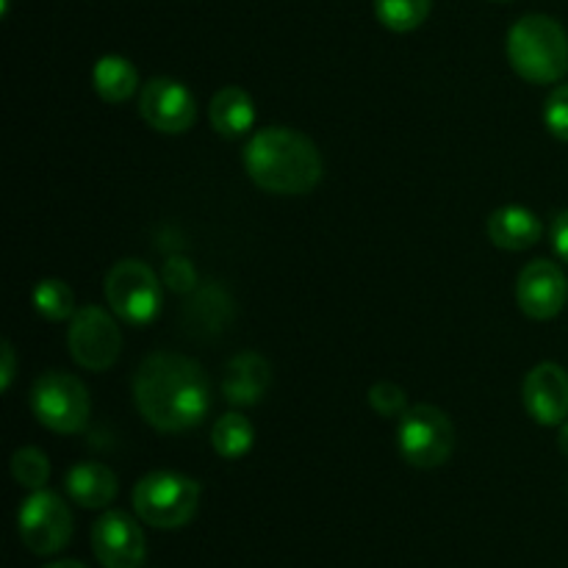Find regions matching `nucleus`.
I'll use <instances>...</instances> for the list:
<instances>
[{
    "mask_svg": "<svg viewBox=\"0 0 568 568\" xmlns=\"http://www.w3.org/2000/svg\"><path fill=\"white\" fill-rule=\"evenodd\" d=\"M133 399L148 425L181 433L200 425L211 408V383L197 361L178 353H153L139 364Z\"/></svg>",
    "mask_w": 568,
    "mask_h": 568,
    "instance_id": "f257e3e1",
    "label": "nucleus"
},
{
    "mask_svg": "<svg viewBox=\"0 0 568 568\" xmlns=\"http://www.w3.org/2000/svg\"><path fill=\"white\" fill-rule=\"evenodd\" d=\"M242 159L255 186L270 194H286V197L308 194L325 172L316 144L294 128L283 125L253 133Z\"/></svg>",
    "mask_w": 568,
    "mask_h": 568,
    "instance_id": "f03ea898",
    "label": "nucleus"
},
{
    "mask_svg": "<svg viewBox=\"0 0 568 568\" xmlns=\"http://www.w3.org/2000/svg\"><path fill=\"white\" fill-rule=\"evenodd\" d=\"M508 61L525 81L555 83L568 72V33L547 14H527L508 31Z\"/></svg>",
    "mask_w": 568,
    "mask_h": 568,
    "instance_id": "7ed1b4c3",
    "label": "nucleus"
},
{
    "mask_svg": "<svg viewBox=\"0 0 568 568\" xmlns=\"http://www.w3.org/2000/svg\"><path fill=\"white\" fill-rule=\"evenodd\" d=\"M200 486L181 471H150L133 488V510L155 530H178L197 514Z\"/></svg>",
    "mask_w": 568,
    "mask_h": 568,
    "instance_id": "20e7f679",
    "label": "nucleus"
},
{
    "mask_svg": "<svg viewBox=\"0 0 568 568\" xmlns=\"http://www.w3.org/2000/svg\"><path fill=\"white\" fill-rule=\"evenodd\" d=\"M31 410L39 425H44L48 430L72 436V433H81L89 425L92 403H89L87 386L75 375L53 369L44 372L33 383Z\"/></svg>",
    "mask_w": 568,
    "mask_h": 568,
    "instance_id": "39448f33",
    "label": "nucleus"
},
{
    "mask_svg": "<svg viewBox=\"0 0 568 568\" xmlns=\"http://www.w3.org/2000/svg\"><path fill=\"white\" fill-rule=\"evenodd\" d=\"M399 455L416 469H436L449 460L455 449V427L436 405H414L399 416Z\"/></svg>",
    "mask_w": 568,
    "mask_h": 568,
    "instance_id": "423d86ee",
    "label": "nucleus"
},
{
    "mask_svg": "<svg viewBox=\"0 0 568 568\" xmlns=\"http://www.w3.org/2000/svg\"><path fill=\"white\" fill-rule=\"evenodd\" d=\"M105 303L128 325H150L161 311V281L144 261L125 258L105 275Z\"/></svg>",
    "mask_w": 568,
    "mask_h": 568,
    "instance_id": "0eeeda50",
    "label": "nucleus"
},
{
    "mask_svg": "<svg viewBox=\"0 0 568 568\" xmlns=\"http://www.w3.org/2000/svg\"><path fill=\"white\" fill-rule=\"evenodd\" d=\"M17 530L33 555H55L70 544L72 514L59 494L39 488L20 505Z\"/></svg>",
    "mask_w": 568,
    "mask_h": 568,
    "instance_id": "6e6552de",
    "label": "nucleus"
},
{
    "mask_svg": "<svg viewBox=\"0 0 568 568\" xmlns=\"http://www.w3.org/2000/svg\"><path fill=\"white\" fill-rule=\"evenodd\" d=\"M67 347L78 366L89 372H105L120 358L122 333L109 311H103L100 305H87L72 314Z\"/></svg>",
    "mask_w": 568,
    "mask_h": 568,
    "instance_id": "1a4fd4ad",
    "label": "nucleus"
},
{
    "mask_svg": "<svg viewBox=\"0 0 568 568\" xmlns=\"http://www.w3.org/2000/svg\"><path fill=\"white\" fill-rule=\"evenodd\" d=\"M92 549L103 568H142L148 541L133 516L125 510H109L94 521Z\"/></svg>",
    "mask_w": 568,
    "mask_h": 568,
    "instance_id": "9d476101",
    "label": "nucleus"
},
{
    "mask_svg": "<svg viewBox=\"0 0 568 568\" xmlns=\"http://www.w3.org/2000/svg\"><path fill=\"white\" fill-rule=\"evenodd\" d=\"M144 122L161 133H186L197 120L194 94L175 78H153L139 94Z\"/></svg>",
    "mask_w": 568,
    "mask_h": 568,
    "instance_id": "9b49d317",
    "label": "nucleus"
},
{
    "mask_svg": "<svg viewBox=\"0 0 568 568\" xmlns=\"http://www.w3.org/2000/svg\"><path fill=\"white\" fill-rule=\"evenodd\" d=\"M516 300H519V308L530 320H555L568 303L566 272L555 261H532L521 270L519 281H516Z\"/></svg>",
    "mask_w": 568,
    "mask_h": 568,
    "instance_id": "f8f14e48",
    "label": "nucleus"
},
{
    "mask_svg": "<svg viewBox=\"0 0 568 568\" xmlns=\"http://www.w3.org/2000/svg\"><path fill=\"white\" fill-rule=\"evenodd\" d=\"M525 408L538 425L555 427L568 419V372L560 364H538L527 372L525 388Z\"/></svg>",
    "mask_w": 568,
    "mask_h": 568,
    "instance_id": "ddd939ff",
    "label": "nucleus"
},
{
    "mask_svg": "<svg viewBox=\"0 0 568 568\" xmlns=\"http://www.w3.org/2000/svg\"><path fill=\"white\" fill-rule=\"evenodd\" d=\"M270 364L258 353H239L227 361L222 375V394L231 405H255L270 388Z\"/></svg>",
    "mask_w": 568,
    "mask_h": 568,
    "instance_id": "4468645a",
    "label": "nucleus"
},
{
    "mask_svg": "<svg viewBox=\"0 0 568 568\" xmlns=\"http://www.w3.org/2000/svg\"><path fill=\"white\" fill-rule=\"evenodd\" d=\"M486 231L491 244H497L499 250H519L532 247L541 239L544 227L541 220L532 214L525 205H505V209H497L486 222Z\"/></svg>",
    "mask_w": 568,
    "mask_h": 568,
    "instance_id": "2eb2a0df",
    "label": "nucleus"
},
{
    "mask_svg": "<svg viewBox=\"0 0 568 568\" xmlns=\"http://www.w3.org/2000/svg\"><path fill=\"white\" fill-rule=\"evenodd\" d=\"M64 488L70 499L81 508L100 510L114 503L116 497V475L103 464H75L64 477Z\"/></svg>",
    "mask_w": 568,
    "mask_h": 568,
    "instance_id": "dca6fc26",
    "label": "nucleus"
},
{
    "mask_svg": "<svg viewBox=\"0 0 568 568\" xmlns=\"http://www.w3.org/2000/svg\"><path fill=\"white\" fill-rule=\"evenodd\" d=\"M209 120L214 131L225 139H239L250 133L255 122V105L244 89L225 87L211 98Z\"/></svg>",
    "mask_w": 568,
    "mask_h": 568,
    "instance_id": "f3484780",
    "label": "nucleus"
},
{
    "mask_svg": "<svg viewBox=\"0 0 568 568\" xmlns=\"http://www.w3.org/2000/svg\"><path fill=\"white\" fill-rule=\"evenodd\" d=\"M94 92L105 100V103H125L139 87V72L125 55H103L92 70Z\"/></svg>",
    "mask_w": 568,
    "mask_h": 568,
    "instance_id": "a211bd4d",
    "label": "nucleus"
},
{
    "mask_svg": "<svg viewBox=\"0 0 568 568\" xmlns=\"http://www.w3.org/2000/svg\"><path fill=\"white\" fill-rule=\"evenodd\" d=\"M211 444H214V453L225 460H239L253 449L255 444V430L250 425L247 416L242 414H225L214 422V430H211Z\"/></svg>",
    "mask_w": 568,
    "mask_h": 568,
    "instance_id": "6ab92c4d",
    "label": "nucleus"
},
{
    "mask_svg": "<svg viewBox=\"0 0 568 568\" xmlns=\"http://www.w3.org/2000/svg\"><path fill=\"white\" fill-rule=\"evenodd\" d=\"M433 0H375V17L394 33H408L419 28L430 14Z\"/></svg>",
    "mask_w": 568,
    "mask_h": 568,
    "instance_id": "aec40b11",
    "label": "nucleus"
},
{
    "mask_svg": "<svg viewBox=\"0 0 568 568\" xmlns=\"http://www.w3.org/2000/svg\"><path fill=\"white\" fill-rule=\"evenodd\" d=\"M33 308L39 316L50 322H61L67 316L75 314V297H72V288L64 281H42L33 288Z\"/></svg>",
    "mask_w": 568,
    "mask_h": 568,
    "instance_id": "412c9836",
    "label": "nucleus"
},
{
    "mask_svg": "<svg viewBox=\"0 0 568 568\" xmlns=\"http://www.w3.org/2000/svg\"><path fill=\"white\" fill-rule=\"evenodd\" d=\"M11 475L20 483L22 488H31V491H39L44 488L50 477V460L42 449L37 447H22L17 449L14 458H11Z\"/></svg>",
    "mask_w": 568,
    "mask_h": 568,
    "instance_id": "4be33fe9",
    "label": "nucleus"
},
{
    "mask_svg": "<svg viewBox=\"0 0 568 568\" xmlns=\"http://www.w3.org/2000/svg\"><path fill=\"white\" fill-rule=\"evenodd\" d=\"M369 405L372 410H377L386 419H394V416H403L408 410V397H405V392L397 383L383 381L369 388Z\"/></svg>",
    "mask_w": 568,
    "mask_h": 568,
    "instance_id": "5701e85b",
    "label": "nucleus"
},
{
    "mask_svg": "<svg viewBox=\"0 0 568 568\" xmlns=\"http://www.w3.org/2000/svg\"><path fill=\"white\" fill-rule=\"evenodd\" d=\"M544 125L560 142H568V83L555 89L544 105Z\"/></svg>",
    "mask_w": 568,
    "mask_h": 568,
    "instance_id": "b1692460",
    "label": "nucleus"
},
{
    "mask_svg": "<svg viewBox=\"0 0 568 568\" xmlns=\"http://www.w3.org/2000/svg\"><path fill=\"white\" fill-rule=\"evenodd\" d=\"M164 281L170 283L175 292H189V288L194 286V270L189 266V261L172 258V261H166V266H164Z\"/></svg>",
    "mask_w": 568,
    "mask_h": 568,
    "instance_id": "393cba45",
    "label": "nucleus"
},
{
    "mask_svg": "<svg viewBox=\"0 0 568 568\" xmlns=\"http://www.w3.org/2000/svg\"><path fill=\"white\" fill-rule=\"evenodd\" d=\"M552 247L555 253L568 264V209L555 220L552 225Z\"/></svg>",
    "mask_w": 568,
    "mask_h": 568,
    "instance_id": "a878e982",
    "label": "nucleus"
},
{
    "mask_svg": "<svg viewBox=\"0 0 568 568\" xmlns=\"http://www.w3.org/2000/svg\"><path fill=\"white\" fill-rule=\"evenodd\" d=\"M0 358H3V366H0V386H3V392H9L11 381H14V366H17L14 347H11L9 342H3V347H0Z\"/></svg>",
    "mask_w": 568,
    "mask_h": 568,
    "instance_id": "bb28decb",
    "label": "nucleus"
},
{
    "mask_svg": "<svg viewBox=\"0 0 568 568\" xmlns=\"http://www.w3.org/2000/svg\"><path fill=\"white\" fill-rule=\"evenodd\" d=\"M558 447H560V453L568 458V422H564V427H560V433H558Z\"/></svg>",
    "mask_w": 568,
    "mask_h": 568,
    "instance_id": "cd10ccee",
    "label": "nucleus"
},
{
    "mask_svg": "<svg viewBox=\"0 0 568 568\" xmlns=\"http://www.w3.org/2000/svg\"><path fill=\"white\" fill-rule=\"evenodd\" d=\"M44 568H87L81 560H55V564H48Z\"/></svg>",
    "mask_w": 568,
    "mask_h": 568,
    "instance_id": "c85d7f7f",
    "label": "nucleus"
}]
</instances>
